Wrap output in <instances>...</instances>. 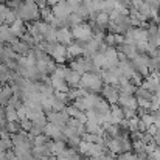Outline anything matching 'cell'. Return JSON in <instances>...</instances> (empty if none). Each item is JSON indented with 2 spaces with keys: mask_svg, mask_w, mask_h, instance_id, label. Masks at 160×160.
Listing matches in <instances>:
<instances>
[{
  "mask_svg": "<svg viewBox=\"0 0 160 160\" xmlns=\"http://www.w3.org/2000/svg\"><path fill=\"white\" fill-rule=\"evenodd\" d=\"M17 16V19H22L23 22H34V20H39L41 19V14H39V6L31 2V0H27V2H20V5L12 9Z\"/></svg>",
  "mask_w": 160,
  "mask_h": 160,
  "instance_id": "6da1fadb",
  "label": "cell"
},
{
  "mask_svg": "<svg viewBox=\"0 0 160 160\" xmlns=\"http://www.w3.org/2000/svg\"><path fill=\"white\" fill-rule=\"evenodd\" d=\"M104 82L101 79V76L98 73H92V72H86L81 75V81H79V87L89 90L90 93H98L101 92Z\"/></svg>",
  "mask_w": 160,
  "mask_h": 160,
  "instance_id": "7a4b0ae2",
  "label": "cell"
},
{
  "mask_svg": "<svg viewBox=\"0 0 160 160\" xmlns=\"http://www.w3.org/2000/svg\"><path fill=\"white\" fill-rule=\"evenodd\" d=\"M70 31H72V34H73V39H76V41H79V42H82V44L93 36L90 25L86 23V22H81V23H78V25H73Z\"/></svg>",
  "mask_w": 160,
  "mask_h": 160,
  "instance_id": "3957f363",
  "label": "cell"
},
{
  "mask_svg": "<svg viewBox=\"0 0 160 160\" xmlns=\"http://www.w3.org/2000/svg\"><path fill=\"white\" fill-rule=\"evenodd\" d=\"M45 117H47V121L53 123L56 126H59L61 129L67 126V121H68V115L64 112V110H48L45 112Z\"/></svg>",
  "mask_w": 160,
  "mask_h": 160,
  "instance_id": "277c9868",
  "label": "cell"
},
{
  "mask_svg": "<svg viewBox=\"0 0 160 160\" xmlns=\"http://www.w3.org/2000/svg\"><path fill=\"white\" fill-rule=\"evenodd\" d=\"M101 95H103V98L106 100L109 104H117V103H118V95H120V92H118V89H117L115 86L104 84L103 89H101Z\"/></svg>",
  "mask_w": 160,
  "mask_h": 160,
  "instance_id": "5b68a950",
  "label": "cell"
},
{
  "mask_svg": "<svg viewBox=\"0 0 160 160\" xmlns=\"http://www.w3.org/2000/svg\"><path fill=\"white\" fill-rule=\"evenodd\" d=\"M52 12H53L56 17H61V19H65L72 14V6L67 0H62L59 3H56L54 6H52Z\"/></svg>",
  "mask_w": 160,
  "mask_h": 160,
  "instance_id": "8992f818",
  "label": "cell"
},
{
  "mask_svg": "<svg viewBox=\"0 0 160 160\" xmlns=\"http://www.w3.org/2000/svg\"><path fill=\"white\" fill-rule=\"evenodd\" d=\"M50 56L53 58V61L56 64H65V61H67V45H62V44L56 42Z\"/></svg>",
  "mask_w": 160,
  "mask_h": 160,
  "instance_id": "52a82bcc",
  "label": "cell"
},
{
  "mask_svg": "<svg viewBox=\"0 0 160 160\" xmlns=\"http://www.w3.org/2000/svg\"><path fill=\"white\" fill-rule=\"evenodd\" d=\"M44 134H45L50 140H65V137H64V134H62V129H61L59 126L53 124V123H50V121L44 126Z\"/></svg>",
  "mask_w": 160,
  "mask_h": 160,
  "instance_id": "ba28073f",
  "label": "cell"
},
{
  "mask_svg": "<svg viewBox=\"0 0 160 160\" xmlns=\"http://www.w3.org/2000/svg\"><path fill=\"white\" fill-rule=\"evenodd\" d=\"M19 38L14 34V31L11 30L9 25L6 23H0V42L2 44H12L16 42Z\"/></svg>",
  "mask_w": 160,
  "mask_h": 160,
  "instance_id": "9c48e42d",
  "label": "cell"
},
{
  "mask_svg": "<svg viewBox=\"0 0 160 160\" xmlns=\"http://www.w3.org/2000/svg\"><path fill=\"white\" fill-rule=\"evenodd\" d=\"M72 41H73V34H72L70 28H67V27L58 28V33H56V42L58 44L68 45V44H72Z\"/></svg>",
  "mask_w": 160,
  "mask_h": 160,
  "instance_id": "30bf717a",
  "label": "cell"
},
{
  "mask_svg": "<svg viewBox=\"0 0 160 160\" xmlns=\"http://www.w3.org/2000/svg\"><path fill=\"white\" fill-rule=\"evenodd\" d=\"M64 79H65V82L68 84V87H70V89H73V87H78V86H79L81 75H79L78 72L72 70L70 67H67V72H65V76H64Z\"/></svg>",
  "mask_w": 160,
  "mask_h": 160,
  "instance_id": "8fae6325",
  "label": "cell"
},
{
  "mask_svg": "<svg viewBox=\"0 0 160 160\" xmlns=\"http://www.w3.org/2000/svg\"><path fill=\"white\" fill-rule=\"evenodd\" d=\"M104 146L107 148L109 152H112V154H115V156H118L120 152H123V151H121V142H120L118 137L106 138V140H104Z\"/></svg>",
  "mask_w": 160,
  "mask_h": 160,
  "instance_id": "7c38bea8",
  "label": "cell"
},
{
  "mask_svg": "<svg viewBox=\"0 0 160 160\" xmlns=\"http://www.w3.org/2000/svg\"><path fill=\"white\" fill-rule=\"evenodd\" d=\"M118 106L121 107H132V109H137V98L135 95H128V93H120L118 95Z\"/></svg>",
  "mask_w": 160,
  "mask_h": 160,
  "instance_id": "4fadbf2b",
  "label": "cell"
},
{
  "mask_svg": "<svg viewBox=\"0 0 160 160\" xmlns=\"http://www.w3.org/2000/svg\"><path fill=\"white\" fill-rule=\"evenodd\" d=\"M117 52H121V53H124L126 54V58L129 59V61H132L137 54H138V52H137V47L135 45H131V44H118L117 47Z\"/></svg>",
  "mask_w": 160,
  "mask_h": 160,
  "instance_id": "5bb4252c",
  "label": "cell"
},
{
  "mask_svg": "<svg viewBox=\"0 0 160 160\" xmlns=\"http://www.w3.org/2000/svg\"><path fill=\"white\" fill-rule=\"evenodd\" d=\"M84 54V48L81 44H68L67 45V61H72L75 58H79Z\"/></svg>",
  "mask_w": 160,
  "mask_h": 160,
  "instance_id": "9a60e30c",
  "label": "cell"
},
{
  "mask_svg": "<svg viewBox=\"0 0 160 160\" xmlns=\"http://www.w3.org/2000/svg\"><path fill=\"white\" fill-rule=\"evenodd\" d=\"M50 84L53 86L54 92H68V89H70L64 78H58V76H54V75L50 76Z\"/></svg>",
  "mask_w": 160,
  "mask_h": 160,
  "instance_id": "2e32d148",
  "label": "cell"
},
{
  "mask_svg": "<svg viewBox=\"0 0 160 160\" xmlns=\"http://www.w3.org/2000/svg\"><path fill=\"white\" fill-rule=\"evenodd\" d=\"M11 48L19 54V56H27L28 52L31 50V47H30L27 42H23L22 39H17L16 42H12V44H11Z\"/></svg>",
  "mask_w": 160,
  "mask_h": 160,
  "instance_id": "e0dca14e",
  "label": "cell"
},
{
  "mask_svg": "<svg viewBox=\"0 0 160 160\" xmlns=\"http://www.w3.org/2000/svg\"><path fill=\"white\" fill-rule=\"evenodd\" d=\"M92 110H95L98 115H106L107 112L110 110V104L107 103L103 97H98V100L95 101V104L92 107Z\"/></svg>",
  "mask_w": 160,
  "mask_h": 160,
  "instance_id": "ac0fdd59",
  "label": "cell"
},
{
  "mask_svg": "<svg viewBox=\"0 0 160 160\" xmlns=\"http://www.w3.org/2000/svg\"><path fill=\"white\" fill-rule=\"evenodd\" d=\"M118 70H120V73L123 75V76H126L128 79H131V76L135 73V68L132 67V62L128 59V61H124V62H118Z\"/></svg>",
  "mask_w": 160,
  "mask_h": 160,
  "instance_id": "d6986e66",
  "label": "cell"
},
{
  "mask_svg": "<svg viewBox=\"0 0 160 160\" xmlns=\"http://www.w3.org/2000/svg\"><path fill=\"white\" fill-rule=\"evenodd\" d=\"M9 27H11V30L14 31V34H16L19 39H20V38H22V36L27 33V25H25V22H23L22 19H16V20H14Z\"/></svg>",
  "mask_w": 160,
  "mask_h": 160,
  "instance_id": "ffe728a7",
  "label": "cell"
},
{
  "mask_svg": "<svg viewBox=\"0 0 160 160\" xmlns=\"http://www.w3.org/2000/svg\"><path fill=\"white\" fill-rule=\"evenodd\" d=\"M132 34H134L135 44L148 42V31H146V28H143V27H132Z\"/></svg>",
  "mask_w": 160,
  "mask_h": 160,
  "instance_id": "44dd1931",
  "label": "cell"
},
{
  "mask_svg": "<svg viewBox=\"0 0 160 160\" xmlns=\"http://www.w3.org/2000/svg\"><path fill=\"white\" fill-rule=\"evenodd\" d=\"M70 68L72 70H75V72H78L79 75H82V73H86V58H75V59H72L70 61Z\"/></svg>",
  "mask_w": 160,
  "mask_h": 160,
  "instance_id": "7402d4cb",
  "label": "cell"
},
{
  "mask_svg": "<svg viewBox=\"0 0 160 160\" xmlns=\"http://www.w3.org/2000/svg\"><path fill=\"white\" fill-rule=\"evenodd\" d=\"M92 22H93L95 25H98V27H101V28L106 30L107 25H109V14L104 12V11H100V12H97V14L93 16Z\"/></svg>",
  "mask_w": 160,
  "mask_h": 160,
  "instance_id": "603a6c76",
  "label": "cell"
},
{
  "mask_svg": "<svg viewBox=\"0 0 160 160\" xmlns=\"http://www.w3.org/2000/svg\"><path fill=\"white\" fill-rule=\"evenodd\" d=\"M48 146H50L52 154L58 156L59 152H62L67 148V143H65V140H52V142H48Z\"/></svg>",
  "mask_w": 160,
  "mask_h": 160,
  "instance_id": "cb8c5ba5",
  "label": "cell"
},
{
  "mask_svg": "<svg viewBox=\"0 0 160 160\" xmlns=\"http://www.w3.org/2000/svg\"><path fill=\"white\" fill-rule=\"evenodd\" d=\"M11 97H12V89H11V86H3L2 90H0V104H2V106H6Z\"/></svg>",
  "mask_w": 160,
  "mask_h": 160,
  "instance_id": "d4e9b609",
  "label": "cell"
},
{
  "mask_svg": "<svg viewBox=\"0 0 160 160\" xmlns=\"http://www.w3.org/2000/svg\"><path fill=\"white\" fill-rule=\"evenodd\" d=\"M5 118L6 121H19V115H17V109L9 104L5 106Z\"/></svg>",
  "mask_w": 160,
  "mask_h": 160,
  "instance_id": "484cf974",
  "label": "cell"
},
{
  "mask_svg": "<svg viewBox=\"0 0 160 160\" xmlns=\"http://www.w3.org/2000/svg\"><path fill=\"white\" fill-rule=\"evenodd\" d=\"M76 154H78L76 149H73V148H65L62 152H59V154L56 156V159L58 160H72V157L76 156Z\"/></svg>",
  "mask_w": 160,
  "mask_h": 160,
  "instance_id": "4316f807",
  "label": "cell"
},
{
  "mask_svg": "<svg viewBox=\"0 0 160 160\" xmlns=\"http://www.w3.org/2000/svg\"><path fill=\"white\" fill-rule=\"evenodd\" d=\"M137 98H145V100H149L151 101V98H152V92H149V90H146L145 87H142V86H138L137 89H135V93H134Z\"/></svg>",
  "mask_w": 160,
  "mask_h": 160,
  "instance_id": "83f0119b",
  "label": "cell"
},
{
  "mask_svg": "<svg viewBox=\"0 0 160 160\" xmlns=\"http://www.w3.org/2000/svg\"><path fill=\"white\" fill-rule=\"evenodd\" d=\"M92 62L98 67V68H103L104 67V62H106V58H104V54L101 53V52H97V53H93L92 56Z\"/></svg>",
  "mask_w": 160,
  "mask_h": 160,
  "instance_id": "f1b7e54d",
  "label": "cell"
},
{
  "mask_svg": "<svg viewBox=\"0 0 160 160\" xmlns=\"http://www.w3.org/2000/svg\"><path fill=\"white\" fill-rule=\"evenodd\" d=\"M135 86L132 84V82H126V84H121V86H118V92L120 93H128V95H134L135 93Z\"/></svg>",
  "mask_w": 160,
  "mask_h": 160,
  "instance_id": "f546056e",
  "label": "cell"
},
{
  "mask_svg": "<svg viewBox=\"0 0 160 160\" xmlns=\"http://www.w3.org/2000/svg\"><path fill=\"white\" fill-rule=\"evenodd\" d=\"M50 142V138L45 135V134H39V135H34L33 137V140H31V143H33V146H44V145H47Z\"/></svg>",
  "mask_w": 160,
  "mask_h": 160,
  "instance_id": "4dcf8cb0",
  "label": "cell"
},
{
  "mask_svg": "<svg viewBox=\"0 0 160 160\" xmlns=\"http://www.w3.org/2000/svg\"><path fill=\"white\" fill-rule=\"evenodd\" d=\"M5 129L9 132V134H16L20 131V126H19V121H6V126Z\"/></svg>",
  "mask_w": 160,
  "mask_h": 160,
  "instance_id": "1f68e13d",
  "label": "cell"
},
{
  "mask_svg": "<svg viewBox=\"0 0 160 160\" xmlns=\"http://www.w3.org/2000/svg\"><path fill=\"white\" fill-rule=\"evenodd\" d=\"M19 126H20V129L22 131H30L31 128H33V121L30 120V118H22V120H19Z\"/></svg>",
  "mask_w": 160,
  "mask_h": 160,
  "instance_id": "d6a6232c",
  "label": "cell"
},
{
  "mask_svg": "<svg viewBox=\"0 0 160 160\" xmlns=\"http://www.w3.org/2000/svg\"><path fill=\"white\" fill-rule=\"evenodd\" d=\"M17 19V16H16V12L12 11V9H8V12L5 14V19H3V23H6V25H11L14 20Z\"/></svg>",
  "mask_w": 160,
  "mask_h": 160,
  "instance_id": "836d02e7",
  "label": "cell"
},
{
  "mask_svg": "<svg viewBox=\"0 0 160 160\" xmlns=\"http://www.w3.org/2000/svg\"><path fill=\"white\" fill-rule=\"evenodd\" d=\"M140 118H142V121H143L146 126H151V124H154V117H152V113H149V112L143 113Z\"/></svg>",
  "mask_w": 160,
  "mask_h": 160,
  "instance_id": "e575fe53",
  "label": "cell"
},
{
  "mask_svg": "<svg viewBox=\"0 0 160 160\" xmlns=\"http://www.w3.org/2000/svg\"><path fill=\"white\" fill-rule=\"evenodd\" d=\"M121 109H123L124 118H132L137 115V109H132V107H121Z\"/></svg>",
  "mask_w": 160,
  "mask_h": 160,
  "instance_id": "d590c367",
  "label": "cell"
},
{
  "mask_svg": "<svg viewBox=\"0 0 160 160\" xmlns=\"http://www.w3.org/2000/svg\"><path fill=\"white\" fill-rule=\"evenodd\" d=\"M8 6L5 3H0V23H3V19H5V14L8 12Z\"/></svg>",
  "mask_w": 160,
  "mask_h": 160,
  "instance_id": "8d00e7d4",
  "label": "cell"
},
{
  "mask_svg": "<svg viewBox=\"0 0 160 160\" xmlns=\"http://www.w3.org/2000/svg\"><path fill=\"white\" fill-rule=\"evenodd\" d=\"M146 128H148V126H146V124L142 121V118H140V120H138V128H137V129H138L140 132H145V131H146Z\"/></svg>",
  "mask_w": 160,
  "mask_h": 160,
  "instance_id": "74e56055",
  "label": "cell"
},
{
  "mask_svg": "<svg viewBox=\"0 0 160 160\" xmlns=\"http://www.w3.org/2000/svg\"><path fill=\"white\" fill-rule=\"evenodd\" d=\"M152 140H154V143L160 146V131L157 129V132H156V135H152Z\"/></svg>",
  "mask_w": 160,
  "mask_h": 160,
  "instance_id": "f35d334b",
  "label": "cell"
},
{
  "mask_svg": "<svg viewBox=\"0 0 160 160\" xmlns=\"http://www.w3.org/2000/svg\"><path fill=\"white\" fill-rule=\"evenodd\" d=\"M45 2H47V6H54L56 3H59L62 0H45Z\"/></svg>",
  "mask_w": 160,
  "mask_h": 160,
  "instance_id": "ab89813d",
  "label": "cell"
},
{
  "mask_svg": "<svg viewBox=\"0 0 160 160\" xmlns=\"http://www.w3.org/2000/svg\"><path fill=\"white\" fill-rule=\"evenodd\" d=\"M0 3H5V5H6V3H8V0H0Z\"/></svg>",
  "mask_w": 160,
  "mask_h": 160,
  "instance_id": "60d3db41",
  "label": "cell"
},
{
  "mask_svg": "<svg viewBox=\"0 0 160 160\" xmlns=\"http://www.w3.org/2000/svg\"><path fill=\"white\" fill-rule=\"evenodd\" d=\"M2 87H3V86H2V82H0V90H2Z\"/></svg>",
  "mask_w": 160,
  "mask_h": 160,
  "instance_id": "b9f144b4",
  "label": "cell"
},
{
  "mask_svg": "<svg viewBox=\"0 0 160 160\" xmlns=\"http://www.w3.org/2000/svg\"><path fill=\"white\" fill-rule=\"evenodd\" d=\"M146 160H154V159H151V157H148V159H146Z\"/></svg>",
  "mask_w": 160,
  "mask_h": 160,
  "instance_id": "7bdbcfd3",
  "label": "cell"
},
{
  "mask_svg": "<svg viewBox=\"0 0 160 160\" xmlns=\"http://www.w3.org/2000/svg\"><path fill=\"white\" fill-rule=\"evenodd\" d=\"M159 19H160V8H159Z\"/></svg>",
  "mask_w": 160,
  "mask_h": 160,
  "instance_id": "ee69618b",
  "label": "cell"
},
{
  "mask_svg": "<svg viewBox=\"0 0 160 160\" xmlns=\"http://www.w3.org/2000/svg\"><path fill=\"white\" fill-rule=\"evenodd\" d=\"M0 45H2V42H0Z\"/></svg>",
  "mask_w": 160,
  "mask_h": 160,
  "instance_id": "f6af8a7d",
  "label": "cell"
}]
</instances>
